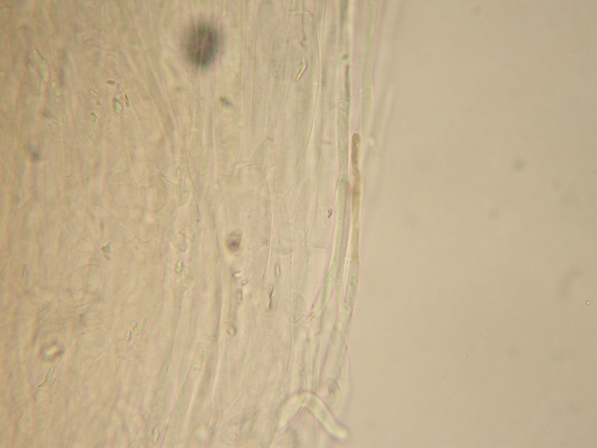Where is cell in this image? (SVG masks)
<instances>
[{
	"mask_svg": "<svg viewBox=\"0 0 597 448\" xmlns=\"http://www.w3.org/2000/svg\"><path fill=\"white\" fill-rule=\"evenodd\" d=\"M219 48L217 30L207 23L194 25L185 39V51L188 60L190 63L202 68L214 63Z\"/></svg>",
	"mask_w": 597,
	"mask_h": 448,
	"instance_id": "obj_1",
	"label": "cell"
},
{
	"mask_svg": "<svg viewBox=\"0 0 597 448\" xmlns=\"http://www.w3.org/2000/svg\"><path fill=\"white\" fill-rule=\"evenodd\" d=\"M56 375L54 373V367L50 368L48 374H46L45 379L42 385H39V388H50L52 387L56 380Z\"/></svg>",
	"mask_w": 597,
	"mask_h": 448,
	"instance_id": "obj_2",
	"label": "cell"
}]
</instances>
